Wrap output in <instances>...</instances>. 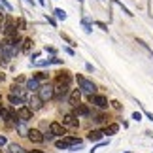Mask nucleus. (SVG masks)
<instances>
[{"label":"nucleus","instance_id":"393cba45","mask_svg":"<svg viewBox=\"0 0 153 153\" xmlns=\"http://www.w3.org/2000/svg\"><path fill=\"white\" fill-rule=\"evenodd\" d=\"M8 111H10V110L2 108V104H0V121H6V117H8Z\"/></svg>","mask_w":153,"mask_h":153},{"label":"nucleus","instance_id":"20e7f679","mask_svg":"<svg viewBox=\"0 0 153 153\" xmlns=\"http://www.w3.org/2000/svg\"><path fill=\"white\" fill-rule=\"evenodd\" d=\"M10 93H11V95H15V97H19V98H23V100H28V93H30V91H28L27 89V87H21L19 83H13V85H11L10 87Z\"/></svg>","mask_w":153,"mask_h":153},{"label":"nucleus","instance_id":"f3484780","mask_svg":"<svg viewBox=\"0 0 153 153\" xmlns=\"http://www.w3.org/2000/svg\"><path fill=\"white\" fill-rule=\"evenodd\" d=\"M40 83H42L40 79H36V78H30V79L27 81V89L30 91V93H32V91H38V89H40Z\"/></svg>","mask_w":153,"mask_h":153},{"label":"nucleus","instance_id":"dca6fc26","mask_svg":"<svg viewBox=\"0 0 153 153\" xmlns=\"http://www.w3.org/2000/svg\"><path fill=\"white\" fill-rule=\"evenodd\" d=\"M49 64H62V59L51 57V59H48V61H38L36 66H49Z\"/></svg>","mask_w":153,"mask_h":153},{"label":"nucleus","instance_id":"1a4fd4ad","mask_svg":"<svg viewBox=\"0 0 153 153\" xmlns=\"http://www.w3.org/2000/svg\"><path fill=\"white\" fill-rule=\"evenodd\" d=\"M27 136H28V140H30L32 144H42L44 140H45V138H44V134L40 132L38 128H30V131H28V134H27Z\"/></svg>","mask_w":153,"mask_h":153},{"label":"nucleus","instance_id":"0eeeda50","mask_svg":"<svg viewBox=\"0 0 153 153\" xmlns=\"http://www.w3.org/2000/svg\"><path fill=\"white\" fill-rule=\"evenodd\" d=\"M49 132L53 134V136H64V134H66V127H64L62 123L53 121L51 125H49Z\"/></svg>","mask_w":153,"mask_h":153},{"label":"nucleus","instance_id":"c756f323","mask_svg":"<svg viewBox=\"0 0 153 153\" xmlns=\"http://www.w3.org/2000/svg\"><path fill=\"white\" fill-rule=\"evenodd\" d=\"M111 106H114V108H115V110H121V104H119V102H117V100H114V102H111Z\"/></svg>","mask_w":153,"mask_h":153},{"label":"nucleus","instance_id":"7ed1b4c3","mask_svg":"<svg viewBox=\"0 0 153 153\" xmlns=\"http://www.w3.org/2000/svg\"><path fill=\"white\" fill-rule=\"evenodd\" d=\"M38 97L42 98L44 102H49L51 98H55V87H51L49 83L40 85V89H38Z\"/></svg>","mask_w":153,"mask_h":153},{"label":"nucleus","instance_id":"f257e3e1","mask_svg":"<svg viewBox=\"0 0 153 153\" xmlns=\"http://www.w3.org/2000/svg\"><path fill=\"white\" fill-rule=\"evenodd\" d=\"M17 51H19V48L6 40V44L2 45V49H0V64H8L11 59L17 55Z\"/></svg>","mask_w":153,"mask_h":153},{"label":"nucleus","instance_id":"ea45409f","mask_svg":"<svg viewBox=\"0 0 153 153\" xmlns=\"http://www.w3.org/2000/svg\"><path fill=\"white\" fill-rule=\"evenodd\" d=\"M79 2H83V0H79Z\"/></svg>","mask_w":153,"mask_h":153},{"label":"nucleus","instance_id":"423d86ee","mask_svg":"<svg viewBox=\"0 0 153 153\" xmlns=\"http://www.w3.org/2000/svg\"><path fill=\"white\" fill-rule=\"evenodd\" d=\"M89 100H91V104L93 106H97V108H100V110H104V108H108V98H106L104 95H91L89 97Z\"/></svg>","mask_w":153,"mask_h":153},{"label":"nucleus","instance_id":"ddd939ff","mask_svg":"<svg viewBox=\"0 0 153 153\" xmlns=\"http://www.w3.org/2000/svg\"><path fill=\"white\" fill-rule=\"evenodd\" d=\"M42 106H44V100H42V98H36V97H32V98H28V108H30L32 111H36V110H40V108H42Z\"/></svg>","mask_w":153,"mask_h":153},{"label":"nucleus","instance_id":"aec40b11","mask_svg":"<svg viewBox=\"0 0 153 153\" xmlns=\"http://www.w3.org/2000/svg\"><path fill=\"white\" fill-rule=\"evenodd\" d=\"M117 131H119V125H115V123H114V125H108V127H106V134H108V136L115 134Z\"/></svg>","mask_w":153,"mask_h":153},{"label":"nucleus","instance_id":"b1692460","mask_svg":"<svg viewBox=\"0 0 153 153\" xmlns=\"http://www.w3.org/2000/svg\"><path fill=\"white\" fill-rule=\"evenodd\" d=\"M106 119H108V117H106L104 114H98V115H95V117H93V121H95V123H104Z\"/></svg>","mask_w":153,"mask_h":153},{"label":"nucleus","instance_id":"bb28decb","mask_svg":"<svg viewBox=\"0 0 153 153\" xmlns=\"http://www.w3.org/2000/svg\"><path fill=\"white\" fill-rule=\"evenodd\" d=\"M132 119L134 121H140V119H142V114H140V111H134V114H132Z\"/></svg>","mask_w":153,"mask_h":153},{"label":"nucleus","instance_id":"f03ea898","mask_svg":"<svg viewBox=\"0 0 153 153\" xmlns=\"http://www.w3.org/2000/svg\"><path fill=\"white\" fill-rule=\"evenodd\" d=\"M76 79H78V83H79V91H81V93H85V95H89V97L97 93V85L93 83V81H89L87 78H83V76H78Z\"/></svg>","mask_w":153,"mask_h":153},{"label":"nucleus","instance_id":"39448f33","mask_svg":"<svg viewBox=\"0 0 153 153\" xmlns=\"http://www.w3.org/2000/svg\"><path fill=\"white\" fill-rule=\"evenodd\" d=\"M62 125L66 127V128H78V127H79L78 115H76V114H64V117H62Z\"/></svg>","mask_w":153,"mask_h":153},{"label":"nucleus","instance_id":"4468645a","mask_svg":"<svg viewBox=\"0 0 153 153\" xmlns=\"http://www.w3.org/2000/svg\"><path fill=\"white\" fill-rule=\"evenodd\" d=\"M13 34H17L15 23H13V21H8V23H6V27H4V36L10 38V36H13Z\"/></svg>","mask_w":153,"mask_h":153},{"label":"nucleus","instance_id":"f8f14e48","mask_svg":"<svg viewBox=\"0 0 153 153\" xmlns=\"http://www.w3.org/2000/svg\"><path fill=\"white\" fill-rule=\"evenodd\" d=\"M79 100H81V91H79V89H74V91L68 95V102L72 104V106H78Z\"/></svg>","mask_w":153,"mask_h":153},{"label":"nucleus","instance_id":"72a5a7b5","mask_svg":"<svg viewBox=\"0 0 153 153\" xmlns=\"http://www.w3.org/2000/svg\"><path fill=\"white\" fill-rule=\"evenodd\" d=\"M146 115H148V119H149V121H153V114H146Z\"/></svg>","mask_w":153,"mask_h":153},{"label":"nucleus","instance_id":"e433bc0d","mask_svg":"<svg viewBox=\"0 0 153 153\" xmlns=\"http://www.w3.org/2000/svg\"><path fill=\"white\" fill-rule=\"evenodd\" d=\"M0 49H2V44H0Z\"/></svg>","mask_w":153,"mask_h":153},{"label":"nucleus","instance_id":"2eb2a0df","mask_svg":"<svg viewBox=\"0 0 153 153\" xmlns=\"http://www.w3.org/2000/svg\"><path fill=\"white\" fill-rule=\"evenodd\" d=\"M74 114L76 115H81V117H85V115H89V106L87 104H78V106H74Z\"/></svg>","mask_w":153,"mask_h":153},{"label":"nucleus","instance_id":"412c9836","mask_svg":"<svg viewBox=\"0 0 153 153\" xmlns=\"http://www.w3.org/2000/svg\"><path fill=\"white\" fill-rule=\"evenodd\" d=\"M53 13H55V17H57V19H61V21H64V19H66V11H64V10H61V8H57L55 11H53Z\"/></svg>","mask_w":153,"mask_h":153},{"label":"nucleus","instance_id":"c85d7f7f","mask_svg":"<svg viewBox=\"0 0 153 153\" xmlns=\"http://www.w3.org/2000/svg\"><path fill=\"white\" fill-rule=\"evenodd\" d=\"M83 27H85V32H91V25L87 21H83Z\"/></svg>","mask_w":153,"mask_h":153},{"label":"nucleus","instance_id":"5701e85b","mask_svg":"<svg viewBox=\"0 0 153 153\" xmlns=\"http://www.w3.org/2000/svg\"><path fill=\"white\" fill-rule=\"evenodd\" d=\"M10 153H23V148L17 144H10Z\"/></svg>","mask_w":153,"mask_h":153},{"label":"nucleus","instance_id":"6e6552de","mask_svg":"<svg viewBox=\"0 0 153 153\" xmlns=\"http://www.w3.org/2000/svg\"><path fill=\"white\" fill-rule=\"evenodd\" d=\"M32 114H34V111L28 108V106H21V108H17V117H19V121H30Z\"/></svg>","mask_w":153,"mask_h":153},{"label":"nucleus","instance_id":"9b49d317","mask_svg":"<svg viewBox=\"0 0 153 153\" xmlns=\"http://www.w3.org/2000/svg\"><path fill=\"white\" fill-rule=\"evenodd\" d=\"M104 134H106V131H100V128H95V131H91L89 134H87V140H91V142H100Z\"/></svg>","mask_w":153,"mask_h":153},{"label":"nucleus","instance_id":"473e14b6","mask_svg":"<svg viewBox=\"0 0 153 153\" xmlns=\"http://www.w3.org/2000/svg\"><path fill=\"white\" fill-rule=\"evenodd\" d=\"M44 138H45V140H53V138H55V136H53V134L49 132V134H45V136H44Z\"/></svg>","mask_w":153,"mask_h":153},{"label":"nucleus","instance_id":"f704fd0d","mask_svg":"<svg viewBox=\"0 0 153 153\" xmlns=\"http://www.w3.org/2000/svg\"><path fill=\"white\" fill-rule=\"evenodd\" d=\"M4 19H6V17H4V13H0V23H2Z\"/></svg>","mask_w":153,"mask_h":153},{"label":"nucleus","instance_id":"a878e982","mask_svg":"<svg viewBox=\"0 0 153 153\" xmlns=\"http://www.w3.org/2000/svg\"><path fill=\"white\" fill-rule=\"evenodd\" d=\"M30 48H32V40H30V38H27L25 42H23V51H28Z\"/></svg>","mask_w":153,"mask_h":153},{"label":"nucleus","instance_id":"a211bd4d","mask_svg":"<svg viewBox=\"0 0 153 153\" xmlns=\"http://www.w3.org/2000/svg\"><path fill=\"white\" fill-rule=\"evenodd\" d=\"M57 83L68 85V83H70V76H68V72H59V76H57Z\"/></svg>","mask_w":153,"mask_h":153},{"label":"nucleus","instance_id":"9d476101","mask_svg":"<svg viewBox=\"0 0 153 153\" xmlns=\"http://www.w3.org/2000/svg\"><path fill=\"white\" fill-rule=\"evenodd\" d=\"M68 95H70L68 85H61V83H57V87H55V98H57V100H62V98H66Z\"/></svg>","mask_w":153,"mask_h":153},{"label":"nucleus","instance_id":"cd10ccee","mask_svg":"<svg viewBox=\"0 0 153 153\" xmlns=\"http://www.w3.org/2000/svg\"><path fill=\"white\" fill-rule=\"evenodd\" d=\"M8 144V140H6V136H2V134H0V148H2V146H6Z\"/></svg>","mask_w":153,"mask_h":153},{"label":"nucleus","instance_id":"4be33fe9","mask_svg":"<svg viewBox=\"0 0 153 153\" xmlns=\"http://www.w3.org/2000/svg\"><path fill=\"white\" fill-rule=\"evenodd\" d=\"M36 79H40V81H48L49 79V74L48 72H36V76H34Z\"/></svg>","mask_w":153,"mask_h":153},{"label":"nucleus","instance_id":"4c0bfd02","mask_svg":"<svg viewBox=\"0 0 153 153\" xmlns=\"http://www.w3.org/2000/svg\"><path fill=\"white\" fill-rule=\"evenodd\" d=\"M0 153H2V148H0Z\"/></svg>","mask_w":153,"mask_h":153},{"label":"nucleus","instance_id":"6ab92c4d","mask_svg":"<svg viewBox=\"0 0 153 153\" xmlns=\"http://www.w3.org/2000/svg\"><path fill=\"white\" fill-rule=\"evenodd\" d=\"M8 100H10V104H11V106H15V108H21V106H23V102H25V100H23V98L15 97V95H11V93H10Z\"/></svg>","mask_w":153,"mask_h":153},{"label":"nucleus","instance_id":"2f4dec72","mask_svg":"<svg viewBox=\"0 0 153 153\" xmlns=\"http://www.w3.org/2000/svg\"><path fill=\"white\" fill-rule=\"evenodd\" d=\"M97 25H98V27H100V28H102V30H108V27H106V25H104V23H97Z\"/></svg>","mask_w":153,"mask_h":153},{"label":"nucleus","instance_id":"c9c22d12","mask_svg":"<svg viewBox=\"0 0 153 153\" xmlns=\"http://www.w3.org/2000/svg\"><path fill=\"white\" fill-rule=\"evenodd\" d=\"M30 153H44V151H30Z\"/></svg>","mask_w":153,"mask_h":153},{"label":"nucleus","instance_id":"7c9ffc66","mask_svg":"<svg viewBox=\"0 0 153 153\" xmlns=\"http://www.w3.org/2000/svg\"><path fill=\"white\" fill-rule=\"evenodd\" d=\"M85 68L89 70V72H95V66H93V64H85Z\"/></svg>","mask_w":153,"mask_h":153},{"label":"nucleus","instance_id":"58836bf2","mask_svg":"<svg viewBox=\"0 0 153 153\" xmlns=\"http://www.w3.org/2000/svg\"><path fill=\"white\" fill-rule=\"evenodd\" d=\"M125 153H131V151H125Z\"/></svg>","mask_w":153,"mask_h":153}]
</instances>
